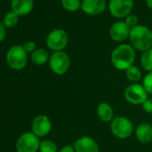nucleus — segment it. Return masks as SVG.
Here are the masks:
<instances>
[{
  "label": "nucleus",
  "mask_w": 152,
  "mask_h": 152,
  "mask_svg": "<svg viewBox=\"0 0 152 152\" xmlns=\"http://www.w3.org/2000/svg\"><path fill=\"white\" fill-rule=\"evenodd\" d=\"M135 49L130 44H120L111 53L113 66L120 71H126L133 65L135 61Z\"/></svg>",
  "instance_id": "f257e3e1"
},
{
  "label": "nucleus",
  "mask_w": 152,
  "mask_h": 152,
  "mask_svg": "<svg viewBox=\"0 0 152 152\" xmlns=\"http://www.w3.org/2000/svg\"><path fill=\"white\" fill-rule=\"evenodd\" d=\"M129 39L132 48L142 53L152 48V31L147 26L137 25L132 28Z\"/></svg>",
  "instance_id": "f03ea898"
},
{
  "label": "nucleus",
  "mask_w": 152,
  "mask_h": 152,
  "mask_svg": "<svg viewBox=\"0 0 152 152\" xmlns=\"http://www.w3.org/2000/svg\"><path fill=\"white\" fill-rule=\"evenodd\" d=\"M110 129L115 137L120 140H125L132 134L134 127L132 121L127 117L116 116L110 123Z\"/></svg>",
  "instance_id": "7ed1b4c3"
},
{
  "label": "nucleus",
  "mask_w": 152,
  "mask_h": 152,
  "mask_svg": "<svg viewBox=\"0 0 152 152\" xmlns=\"http://www.w3.org/2000/svg\"><path fill=\"white\" fill-rule=\"evenodd\" d=\"M28 55L23 46L15 45L9 48L7 53V62L10 68L22 70L26 66Z\"/></svg>",
  "instance_id": "20e7f679"
},
{
  "label": "nucleus",
  "mask_w": 152,
  "mask_h": 152,
  "mask_svg": "<svg viewBox=\"0 0 152 152\" xmlns=\"http://www.w3.org/2000/svg\"><path fill=\"white\" fill-rule=\"evenodd\" d=\"M48 64L53 72L57 75H64L70 68L71 59L66 52L56 51L50 55Z\"/></svg>",
  "instance_id": "39448f33"
},
{
  "label": "nucleus",
  "mask_w": 152,
  "mask_h": 152,
  "mask_svg": "<svg viewBox=\"0 0 152 152\" xmlns=\"http://www.w3.org/2000/svg\"><path fill=\"white\" fill-rule=\"evenodd\" d=\"M68 41L69 39L65 31L62 29H55L48 33L46 43L50 50L56 52L63 51L66 48Z\"/></svg>",
  "instance_id": "423d86ee"
},
{
  "label": "nucleus",
  "mask_w": 152,
  "mask_h": 152,
  "mask_svg": "<svg viewBox=\"0 0 152 152\" xmlns=\"http://www.w3.org/2000/svg\"><path fill=\"white\" fill-rule=\"evenodd\" d=\"M148 93L143 87L139 83H132L128 85L124 90L125 99L132 105H142L143 102L148 98Z\"/></svg>",
  "instance_id": "0eeeda50"
},
{
  "label": "nucleus",
  "mask_w": 152,
  "mask_h": 152,
  "mask_svg": "<svg viewBox=\"0 0 152 152\" xmlns=\"http://www.w3.org/2000/svg\"><path fill=\"white\" fill-rule=\"evenodd\" d=\"M40 140L33 132H25L22 134L16 141L17 152H37L39 149Z\"/></svg>",
  "instance_id": "6e6552de"
},
{
  "label": "nucleus",
  "mask_w": 152,
  "mask_h": 152,
  "mask_svg": "<svg viewBox=\"0 0 152 152\" xmlns=\"http://www.w3.org/2000/svg\"><path fill=\"white\" fill-rule=\"evenodd\" d=\"M110 14L115 18H126L133 8L132 0H110L109 1Z\"/></svg>",
  "instance_id": "1a4fd4ad"
},
{
  "label": "nucleus",
  "mask_w": 152,
  "mask_h": 152,
  "mask_svg": "<svg viewBox=\"0 0 152 152\" xmlns=\"http://www.w3.org/2000/svg\"><path fill=\"white\" fill-rule=\"evenodd\" d=\"M52 128V124L50 119L44 115H37L31 123V132L36 136L44 137L49 133Z\"/></svg>",
  "instance_id": "9d476101"
},
{
  "label": "nucleus",
  "mask_w": 152,
  "mask_h": 152,
  "mask_svg": "<svg viewBox=\"0 0 152 152\" xmlns=\"http://www.w3.org/2000/svg\"><path fill=\"white\" fill-rule=\"evenodd\" d=\"M107 9L106 0H83L82 10L89 15H99Z\"/></svg>",
  "instance_id": "9b49d317"
},
{
  "label": "nucleus",
  "mask_w": 152,
  "mask_h": 152,
  "mask_svg": "<svg viewBox=\"0 0 152 152\" xmlns=\"http://www.w3.org/2000/svg\"><path fill=\"white\" fill-rule=\"evenodd\" d=\"M75 152H99L98 142L90 136H83L73 143Z\"/></svg>",
  "instance_id": "f8f14e48"
},
{
  "label": "nucleus",
  "mask_w": 152,
  "mask_h": 152,
  "mask_svg": "<svg viewBox=\"0 0 152 152\" xmlns=\"http://www.w3.org/2000/svg\"><path fill=\"white\" fill-rule=\"evenodd\" d=\"M130 31L131 28L124 22H116L111 26L109 36L115 42H123L129 38Z\"/></svg>",
  "instance_id": "ddd939ff"
},
{
  "label": "nucleus",
  "mask_w": 152,
  "mask_h": 152,
  "mask_svg": "<svg viewBox=\"0 0 152 152\" xmlns=\"http://www.w3.org/2000/svg\"><path fill=\"white\" fill-rule=\"evenodd\" d=\"M136 139L143 144L152 141V125L148 123L140 124L135 130Z\"/></svg>",
  "instance_id": "4468645a"
},
{
  "label": "nucleus",
  "mask_w": 152,
  "mask_h": 152,
  "mask_svg": "<svg viewBox=\"0 0 152 152\" xmlns=\"http://www.w3.org/2000/svg\"><path fill=\"white\" fill-rule=\"evenodd\" d=\"M12 11L19 16L29 15L33 8V0H12Z\"/></svg>",
  "instance_id": "2eb2a0df"
},
{
  "label": "nucleus",
  "mask_w": 152,
  "mask_h": 152,
  "mask_svg": "<svg viewBox=\"0 0 152 152\" xmlns=\"http://www.w3.org/2000/svg\"><path fill=\"white\" fill-rule=\"evenodd\" d=\"M99 118L104 123H110L114 119L113 107L107 102H101L97 108Z\"/></svg>",
  "instance_id": "dca6fc26"
},
{
  "label": "nucleus",
  "mask_w": 152,
  "mask_h": 152,
  "mask_svg": "<svg viewBox=\"0 0 152 152\" xmlns=\"http://www.w3.org/2000/svg\"><path fill=\"white\" fill-rule=\"evenodd\" d=\"M49 54L43 48H38L31 53V60L37 65H42L49 60Z\"/></svg>",
  "instance_id": "f3484780"
},
{
  "label": "nucleus",
  "mask_w": 152,
  "mask_h": 152,
  "mask_svg": "<svg viewBox=\"0 0 152 152\" xmlns=\"http://www.w3.org/2000/svg\"><path fill=\"white\" fill-rule=\"evenodd\" d=\"M125 75L126 78L133 83H138V82H140L142 78L141 71L135 65H132L131 67H129L125 71Z\"/></svg>",
  "instance_id": "a211bd4d"
},
{
  "label": "nucleus",
  "mask_w": 152,
  "mask_h": 152,
  "mask_svg": "<svg viewBox=\"0 0 152 152\" xmlns=\"http://www.w3.org/2000/svg\"><path fill=\"white\" fill-rule=\"evenodd\" d=\"M140 64L145 71H152V48L142 53L140 56Z\"/></svg>",
  "instance_id": "6ab92c4d"
},
{
  "label": "nucleus",
  "mask_w": 152,
  "mask_h": 152,
  "mask_svg": "<svg viewBox=\"0 0 152 152\" xmlns=\"http://www.w3.org/2000/svg\"><path fill=\"white\" fill-rule=\"evenodd\" d=\"M64 9L68 12H76L82 8V2L80 0H61Z\"/></svg>",
  "instance_id": "aec40b11"
},
{
  "label": "nucleus",
  "mask_w": 152,
  "mask_h": 152,
  "mask_svg": "<svg viewBox=\"0 0 152 152\" xmlns=\"http://www.w3.org/2000/svg\"><path fill=\"white\" fill-rule=\"evenodd\" d=\"M18 22H19V15H16L15 12L11 11L5 15L3 23L7 28H14L17 25Z\"/></svg>",
  "instance_id": "412c9836"
},
{
  "label": "nucleus",
  "mask_w": 152,
  "mask_h": 152,
  "mask_svg": "<svg viewBox=\"0 0 152 152\" xmlns=\"http://www.w3.org/2000/svg\"><path fill=\"white\" fill-rule=\"evenodd\" d=\"M39 151L40 152H58V148L56 144L49 140H45L40 141L39 144Z\"/></svg>",
  "instance_id": "4be33fe9"
},
{
  "label": "nucleus",
  "mask_w": 152,
  "mask_h": 152,
  "mask_svg": "<svg viewBox=\"0 0 152 152\" xmlns=\"http://www.w3.org/2000/svg\"><path fill=\"white\" fill-rule=\"evenodd\" d=\"M142 85L147 91V92L152 95V71L148 72V74L144 77Z\"/></svg>",
  "instance_id": "5701e85b"
},
{
  "label": "nucleus",
  "mask_w": 152,
  "mask_h": 152,
  "mask_svg": "<svg viewBox=\"0 0 152 152\" xmlns=\"http://www.w3.org/2000/svg\"><path fill=\"white\" fill-rule=\"evenodd\" d=\"M138 17L135 15H129L126 18H125V23L132 29L135 26L138 25Z\"/></svg>",
  "instance_id": "b1692460"
},
{
  "label": "nucleus",
  "mask_w": 152,
  "mask_h": 152,
  "mask_svg": "<svg viewBox=\"0 0 152 152\" xmlns=\"http://www.w3.org/2000/svg\"><path fill=\"white\" fill-rule=\"evenodd\" d=\"M141 106L146 113L152 114V98H148Z\"/></svg>",
  "instance_id": "393cba45"
},
{
  "label": "nucleus",
  "mask_w": 152,
  "mask_h": 152,
  "mask_svg": "<svg viewBox=\"0 0 152 152\" xmlns=\"http://www.w3.org/2000/svg\"><path fill=\"white\" fill-rule=\"evenodd\" d=\"M23 47V48L25 49V51L27 53H32L37 49L36 48V44L33 41H27V42L24 43V45Z\"/></svg>",
  "instance_id": "a878e982"
},
{
  "label": "nucleus",
  "mask_w": 152,
  "mask_h": 152,
  "mask_svg": "<svg viewBox=\"0 0 152 152\" xmlns=\"http://www.w3.org/2000/svg\"><path fill=\"white\" fill-rule=\"evenodd\" d=\"M6 35H7V31L5 29V25L4 23L0 22V42H2L6 39Z\"/></svg>",
  "instance_id": "bb28decb"
},
{
  "label": "nucleus",
  "mask_w": 152,
  "mask_h": 152,
  "mask_svg": "<svg viewBox=\"0 0 152 152\" xmlns=\"http://www.w3.org/2000/svg\"><path fill=\"white\" fill-rule=\"evenodd\" d=\"M58 152H75L73 145H65L64 147H62Z\"/></svg>",
  "instance_id": "cd10ccee"
},
{
  "label": "nucleus",
  "mask_w": 152,
  "mask_h": 152,
  "mask_svg": "<svg viewBox=\"0 0 152 152\" xmlns=\"http://www.w3.org/2000/svg\"><path fill=\"white\" fill-rule=\"evenodd\" d=\"M146 4H147L148 7L152 10V0H146Z\"/></svg>",
  "instance_id": "c85d7f7f"
}]
</instances>
